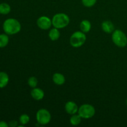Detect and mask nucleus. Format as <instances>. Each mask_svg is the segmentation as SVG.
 I'll return each instance as SVG.
<instances>
[{"instance_id": "20e7f679", "label": "nucleus", "mask_w": 127, "mask_h": 127, "mask_svg": "<svg viewBox=\"0 0 127 127\" xmlns=\"http://www.w3.org/2000/svg\"><path fill=\"white\" fill-rule=\"evenodd\" d=\"M86 40V36L82 31H76L70 37V44L74 48H78L84 44Z\"/></svg>"}, {"instance_id": "f3484780", "label": "nucleus", "mask_w": 127, "mask_h": 127, "mask_svg": "<svg viewBox=\"0 0 127 127\" xmlns=\"http://www.w3.org/2000/svg\"><path fill=\"white\" fill-rule=\"evenodd\" d=\"M9 43V37L6 34H0V48H4Z\"/></svg>"}, {"instance_id": "9d476101", "label": "nucleus", "mask_w": 127, "mask_h": 127, "mask_svg": "<svg viewBox=\"0 0 127 127\" xmlns=\"http://www.w3.org/2000/svg\"><path fill=\"white\" fill-rule=\"evenodd\" d=\"M102 29L106 33H112L114 31V25L111 21H105L102 24Z\"/></svg>"}, {"instance_id": "0eeeda50", "label": "nucleus", "mask_w": 127, "mask_h": 127, "mask_svg": "<svg viewBox=\"0 0 127 127\" xmlns=\"http://www.w3.org/2000/svg\"><path fill=\"white\" fill-rule=\"evenodd\" d=\"M37 24L40 29L42 30H48L52 25V21L47 16H41L37 19Z\"/></svg>"}, {"instance_id": "5701e85b", "label": "nucleus", "mask_w": 127, "mask_h": 127, "mask_svg": "<svg viewBox=\"0 0 127 127\" xmlns=\"http://www.w3.org/2000/svg\"><path fill=\"white\" fill-rule=\"evenodd\" d=\"M126 104H127V100H126Z\"/></svg>"}, {"instance_id": "7ed1b4c3", "label": "nucleus", "mask_w": 127, "mask_h": 127, "mask_svg": "<svg viewBox=\"0 0 127 127\" xmlns=\"http://www.w3.org/2000/svg\"><path fill=\"white\" fill-rule=\"evenodd\" d=\"M112 40L114 44L120 48L127 45V37L125 33L120 30H115L112 32Z\"/></svg>"}, {"instance_id": "1a4fd4ad", "label": "nucleus", "mask_w": 127, "mask_h": 127, "mask_svg": "<svg viewBox=\"0 0 127 127\" xmlns=\"http://www.w3.org/2000/svg\"><path fill=\"white\" fill-rule=\"evenodd\" d=\"M31 94L32 98L36 100H40L43 99L45 95L43 91L40 88H33V89L31 91Z\"/></svg>"}, {"instance_id": "9b49d317", "label": "nucleus", "mask_w": 127, "mask_h": 127, "mask_svg": "<svg viewBox=\"0 0 127 127\" xmlns=\"http://www.w3.org/2000/svg\"><path fill=\"white\" fill-rule=\"evenodd\" d=\"M53 81L57 85H63L65 83V78L64 75L59 73H56L53 76Z\"/></svg>"}, {"instance_id": "2eb2a0df", "label": "nucleus", "mask_w": 127, "mask_h": 127, "mask_svg": "<svg viewBox=\"0 0 127 127\" xmlns=\"http://www.w3.org/2000/svg\"><path fill=\"white\" fill-rule=\"evenodd\" d=\"M11 11V6L6 2L0 4V14L4 15L8 14Z\"/></svg>"}, {"instance_id": "ddd939ff", "label": "nucleus", "mask_w": 127, "mask_h": 127, "mask_svg": "<svg viewBox=\"0 0 127 127\" xmlns=\"http://www.w3.org/2000/svg\"><path fill=\"white\" fill-rule=\"evenodd\" d=\"M48 36H49V38L52 40H57L60 38V31L58 30V29L55 28V27L52 29L50 31L49 33H48Z\"/></svg>"}, {"instance_id": "aec40b11", "label": "nucleus", "mask_w": 127, "mask_h": 127, "mask_svg": "<svg viewBox=\"0 0 127 127\" xmlns=\"http://www.w3.org/2000/svg\"><path fill=\"white\" fill-rule=\"evenodd\" d=\"M97 2V0H82V3L84 6L88 7H92Z\"/></svg>"}, {"instance_id": "f03ea898", "label": "nucleus", "mask_w": 127, "mask_h": 127, "mask_svg": "<svg viewBox=\"0 0 127 127\" xmlns=\"http://www.w3.org/2000/svg\"><path fill=\"white\" fill-rule=\"evenodd\" d=\"M52 25L57 29H63L69 23V17L64 13L56 14L52 18Z\"/></svg>"}, {"instance_id": "412c9836", "label": "nucleus", "mask_w": 127, "mask_h": 127, "mask_svg": "<svg viewBox=\"0 0 127 127\" xmlns=\"http://www.w3.org/2000/svg\"><path fill=\"white\" fill-rule=\"evenodd\" d=\"M9 126L11 127H16L17 126V122L16 120H11L9 123Z\"/></svg>"}, {"instance_id": "a211bd4d", "label": "nucleus", "mask_w": 127, "mask_h": 127, "mask_svg": "<svg viewBox=\"0 0 127 127\" xmlns=\"http://www.w3.org/2000/svg\"><path fill=\"white\" fill-rule=\"evenodd\" d=\"M30 120L29 116L27 114H22L19 117V122L22 125H25L29 123Z\"/></svg>"}, {"instance_id": "4468645a", "label": "nucleus", "mask_w": 127, "mask_h": 127, "mask_svg": "<svg viewBox=\"0 0 127 127\" xmlns=\"http://www.w3.org/2000/svg\"><path fill=\"white\" fill-rule=\"evenodd\" d=\"M80 29L84 33L89 32L91 29V24L88 20H84L80 24Z\"/></svg>"}, {"instance_id": "f8f14e48", "label": "nucleus", "mask_w": 127, "mask_h": 127, "mask_svg": "<svg viewBox=\"0 0 127 127\" xmlns=\"http://www.w3.org/2000/svg\"><path fill=\"white\" fill-rule=\"evenodd\" d=\"M8 74L3 71L0 72V88H4L9 83Z\"/></svg>"}, {"instance_id": "4be33fe9", "label": "nucleus", "mask_w": 127, "mask_h": 127, "mask_svg": "<svg viewBox=\"0 0 127 127\" xmlns=\"http://www.w3.org/2000/svg\"><path fill=\"white\" fill-rule=\"evenodd\" d=\"M9 124H7L4 121H0V127H8Z\"/></svg>"}, {"instance_id": "f257e3e1", "label": "nucleus", "mask_w": 127, "mask_h": 127, "mask_svg": "<svg viewBox=\"0 0 127 127\" xmlns=\"http://www.w3.org/2000/svg\"><path fill=\"white\" fill-rule=\"evenodd\" d=\"M2 28L6 34L14 35L20 32L21 29V25L16 19L9 18L4 22Z\"/></svg>"}, {"instance_id": "6ab92c4d", "label": "nucleus", "mask_w": 127, "mask_h": 127, "mask_svg": "<svg viewBox=\"0 0 127 127\" xmlns=\"http://www.w3.org/2000/svg\"><path fill=\"white\" fill-rule=\"evenodd\" d=\"M28 84L29 85V86L31 87V88H36L37 84H38V80H37V79L35 77H31V78H29V79H28Z\"/></svg>"}, {"instance_id": "39448f33", "label": "nucleus", "mask_w": 127, "mask_h": 127, "mask_svg": "<svg viewBox=\"0 0 127 127\" xmlns=\"http://www.w3.org/2000/svg\"><path fill=\"white\" fill-rule=\"evenodd\" d=\"M78 113L82 119H88L95 115V110L94 106L91 104H83L79 108Z\"/></svg>"}, {"instance_id": "6e6552de", "label": "nucleus", "mask_w": 127, "mask_h": 127, "mask_svg": "<svg viewBox=\"0 0 127 127\" xmlns=\"http://www.w3.org/2000/svg\"><path fill=\"white\" fill-rule=\"evenodd\" d=\"M78 105L74 102L68 101L65 104V110L68 114L70 115H74L78 112Z\"/></svg>"}, {"instance_id": "dca6fc26", "label": "nucleus", "mask_w": 127, "mask_h": 127, "mask_svg": "<svg viewBox=\"0 0 127 127\" xmlns=\"http://www.w3.org/2000/svg\"><path fill=\"white\" fill-rule=\"evenodd\" d=\"M81 119L80 115L78 114V115H76V114H74V115H72L70 118V123L73 126H76V125H78L81 122Z\"/></svg>"}, {"instance_id": "423d86ee", "label": "nucleus", "mask_w": 127, "mask_h": 127, "mask_svg": "<svg viewBox=\"0 0 127 127\" xmlns=\"http://www.w3.org/2000/svg\"><path fill=\"white\" fill-rule=\"evenodd\" d=\"M36 118H37V121L38 124L45 125L50 122L51 114L47 109H41L37 111Z\"/></svg>"}]
</instances>
